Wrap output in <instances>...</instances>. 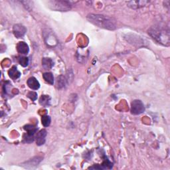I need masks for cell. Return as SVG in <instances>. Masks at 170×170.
<instances>
[{
	"label": "cell",
	"mask_w": 170,
	"mask_h": 170,
	"mask_svg": "<svg viewBox=\"0 0 170 170\" xmlns=\"http://www.w3.org/2000/svg\"><path fill=\"white\" fill-rule=\"evenodd\" d=\"M54 65V62L50 58H43L42 59V66L46 70L52 69Z\"/></svg>",
	"instance_id": "11"
},
{
	"label": "cell",
	"mask_w": 170,
	"mask_h": 170,
	"mask_svg": "<svg viewBox=\"0 0 170 170\" xmlns=\"http://www.w3.org/2000/svg\"><path fill=\"white\" fill-rule=\"evenodd\" d=\"M66 80L65 79L64 76H59L57 77V87L59 89H61L62 87H64L65 86L66 84Z\"/></svg>",
	"instance_id": "16"
},
{
	"label": "cell",
	"mask_w": 170,
	"mask_h": 170,
	"mask_svg": "<svg viewBox=\"0 0 170 170\" xmlns=\"http://www.w3.org/2000/svg\"><path fill=\"white\" fill-rule=\"evenodd\" d=\"M145 111L144 105L141 100H134L131 103V113L134 115H139Z\"/></svg>",
	"instance_id": "4"
},
{
	"label": "cell",
	"mask_w": 170,
	"mask_h": 170,
	"mask_svg": "<svg viewBox=\"0 0 170 170\" xmlns=\"http://www.w3.org/2000/svg\"><path fill=\"white\" fill-rule=\"evenodd\" d=\"M51 98L48 95H42V96L39 99V103L44 107H49L50 106Z\"/></svg>",
	"instance_id": "14"
},
{
	"label": "cell",
	"mask_w": 170,
	"mask_h": 170,
	"mask_svg": "<svg viewBox=\"0 0 170 170\" xmlns=\"http://www.w3.org/2000/svg\"><path fill=\"white\" fill-rule=\"evenodd\" d=\"M70 3L68 1H49L48 2V6L50 9L54 11H68L71 9Z\"/></svg>",
	"instance_id": "3"
},
{
	"label": "cell",
	"mask_w": 170,
	"mask_h": 170,
	"mask_svg": "<svg viewBox=\"0 0 170 170\" xmlns=\"http://www.w3.org/2000/svg\"><path fill=\"white\" fill-rule=\"evenodd\" d=\"M17 51L22 55H27L29 52V45L25 42H19L17 45Z\"/></svg>",
	"instance_id": "8"
},
{
	"label": "cell",
	"mask_w": 170,
	"mask_h": 170,
	"mask_svg": "<svg viewBox=\"0 0 170 170\" xmlns=\"http://www.w3.org/2000/svg\"><path fill=\"white\" fill-rule=\"evenodd\" d=\"M27 32V29L25 27L21 24H15L13 27V33L15 37L17 38H21L25 35Z\"/></svg>",
	"instance_id": "5"
},
{
	"label": "cell",
	"mask_w": 170,
	"mask_h": 170,
	"mask_svg": "<svg viewBox=\"0 0 170 170\" xmlns=\"http://www.w3.org/2000/svg\"><path fill=\"white\" fill-rule=\"evenodd\" d=\"M86 18L93 25L100 28L111 31L116 29V21L115 19L106 15L90 13Z\"/></svg>",
	"instance_id": "1"
},
{
	"label": "cell",
	"mask_w": 170,
	"mask_h": 170,
	"mask_svg": "<svg viewBox=\"0 0 170 170\" xmlns=\"http://www.w3.org/2000/svg\"><path fill=\"white\" fill-rule=\"evenodd\" d=\"M47 135V132L45 130H41L39 131L36 136L37 145H42L45 144L46 140V136Z\"/></svg>",
	"instance_id": "7"
},
{
	"label": "cell",
	"mask_w": 170,
	"mask_h": 170,
	"mask_svg": "<svg viewBox=\"0 0 170 170\" xmlns=\"http://www.w3.org/2000/svg\"><path fill=\"white\" fill-rule=\"evenodd\" d=\"M25 131H27V134L30 136H34L35 134L37 132V128H35L33 125L27 124L23 127Z\"/></svg>",
	"instance_id": "13"
},
{
	"label": "cell",
	"mask_w": 170,
	"mask_h": 170,
	"mask_svg": "<svg viewBox=\"0 0 170 170\" xmlns=\"http://www.w3.org/2000/svg\"><path fill=\"white\" fill-rule=\"evenodd\" d=\"M42 160V158L39 157H35L33 159H31L30 160H29L28 161L25 162L26 165L25 167L26 168H29V166H31L30 168H33V166H37L38 165V164L40 163V161Z\"/></svg>",
	"instance_id": "10"
},
{
	"label": "cell",
	"mask_w": 170,
	"mask_h": 170,
	"mask_svg": "<svg viewBox=\"0 0 170 170\" xmlns=\"http://www.w3.org/2000/svg\"><path fill=\"white\" fill-rule=\"evenodd\" d=\"M9 77L13 79V80H16L19 78L21 76V73L17 70L16 66H13L9 70Z\"/></svg>",
	"instance_id": "12"
},
{
	"label": "cell",
	"mask_w": 170,
	"mask_h": 170,
	"mask_svg": "<svg viewBox=\"0 0 170 170\" xmlns=\"http://www.w3.org/2000/svg\"><path fill=\"white\" fill-rule=\"evenodd\" d=\"M51 117L47 115H45L42 116L41 118V122H42V124L43 125L44 127H48L49 126V125L51 124Z\"/></svg>",
	"instance_id": "17"
},
{
	"label": "cell",
	"mask_w": 170,
	"mask_h": 170,
	"mask_svg": "<svg viewBox=\"0 0 170 170\" xmlns=\"http://www.w3.org/2000/svg\"><path fill=\"white\" fill-rule=\"evenodd\" d=\"M23 138H24V140L27 143H31L34 141V136H30L27 134H25L24 136H23Z\"/></svg>",
	"instance_id": "20"
},
{
	"label": "cell",
	"mask_w": 170,
	"mask_h": 170,
	"mask_svg": "<svg viewBox=\"0 0 170 170\" xmlns=\"http://www.w3.org/2000/svg\"><path fill=\"white\" fill-rule=\"evenodd\" d=\"M148 34L160 44L165 46L169 45V30L167 27L161 25L152 27L148 30Z\"/></svg>",
	"instance_id": "2"
},
{
	"label": "cell",
	"mask_w": 170,
	"mask_h": 170,
	"mask_svg": "<svg viewBox=\"0 0 170 170\" xmlns=\"http://www.w3.org/2000/svg\"><path fill=\"white\" fill-rule=\"evenodd\" d=\"M27 85L32 90H38L40 88V84H39V81L37 80V78H35L34 77H30L27 80Z\"/></svg>",
	"instance_id": "9"
},
{
	"label": "cell",
	"mask_w": 170,
	"mask_h": 170,
	"mask_svg": "<svg viewBox=\"0 0 170 170\" xmlns=\"http://www.w3.org/2000/svg\"><path fill=\"white\" fill-rule=\"evenodd\" d=\"M19 64H20L22 66L26 67V66H28L29 61V59L27 57H21L20 59H19Z\"/></svg>",
	"instance_id": "18"
},
{
	"label": "cell",
	"mask_w": 170,
	"mask_h": 170,
	"mask_svg": "<svg viewBox=\"0 0 170 170\" xmlns=\"http://www.w3.org/2000/svg\"><path fill=\"white\" fill-rule=\"evenodd\" d=\"M43 77L47 82H48L49 84L51 85H53L55 80L52 73H45L43 74Z\"/></svg>",
	"instance_id": "15"
},
{
	"label": "cell",
	"mask_w": 170,
	"mask_h": 170,
	"mask_svg": "<svg viewBox=\"0 0 170 170\" xmlns=\"http://www.w3.org/2000/svg\"><path fill=\"white\" fill-rule=\"evenodd\" d=\"M27 97L29 98L31 100L33 101H35L37 99V94L35 92L31 91L28 94H27Z\"/></svg>",
	"instance_id": "19"
},
{
	"label": "cell",
	"mask_w": 170,
	"mask_h": 170,
	"mask_svg": "<svg viewBox=\"0 0 170 170\" xmlns=\"http://www.w3.org/2000/svg\"><path fill=\"white\" fill-rule=\"evenodd\" d=\"M149 2L148 1H130L127 2V5L130 8L137 9L145 6Z\"/></svg>",
	"instance_id": "6"
}]
</instances>
